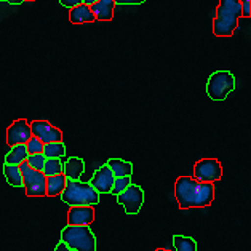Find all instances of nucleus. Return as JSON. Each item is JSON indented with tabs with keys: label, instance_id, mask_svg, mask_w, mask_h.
<instances>
[{
	"label": "nucleus",
	"instance_id": "1",
	"mask_svg": "<svg viewBox=\"0 0 251 251\" xmlns=\"http://www.w3.org/2000/svg\"><path fill=\"white\" fill-rule=\"evenodd\" d=\"M175 197L181 210L205 208L214 200L213 182H200L194 177L179 176L175 182Z\"/></svg>",
	"mask_w": 251,
	"mask_h": 251
},
{
	"label": "nucleus",
	"instance_id": "2",
	"mask_svg": "<svg viewBox=\"0 0 251 251\" xmlns=\"http://www.w3.org/2000/svg\"><path fill=\"white\" fill-rule=\"evenodd\" d=\"M242 18L240 0H219L216 16L213 20V32L216 37H232Z\"/></svg>",
	"mask_w": 251,
	"mask_h": 251
},
{
	"label": "nucleus",
	"instance_id": "3",
	"mask_svg": "<svg viewBox=\"0 0 251 251\" xmlns=\"http://www.w3.org/2000/svg\"><path fill=\"white\" fill-rule=\"evenodd\" d=\"M59 195L69 206H96L100 203V192H96L90 182L66 179V186Z\"/></svg>",
	"mask_w": 251,
	"mask_h": 251
},
{
	"label": "nucleus",
	"instance_id": "4",
	"mask_svg": "<svg viewBox=\"0 0 251 251\" xmlns=\"http://www.w3.org/2000/svg\"><path fill=\"white\" fill-rule=\"evenodd\" d=\"M61 242L75 251H96V237L88 226H69L61 232Z\"/></svg>",
	"mask_w": 251,
	"mask_h": 251
},
{
	"label": "nucleus",
	"instance_id": "5",
	"mask_svg": "<svg viewBox=\"0 0 251 251\" xmlns=\"http://www.w3.org/2000/svg\"><path fill=\"white\" fill-rule=\"evenodd\" d=\"M234 90L235 78L229 71H218L208 78L206 93L213 101H224Z\"/></svg>",
	"mask_w": 251,
	"mask_h": 251
},
{
	"label": "nucleus",
	"instance_id": "6",
	"mask_svg": "<svg viewBox=\"0 0 251 251\" xmlns=\"http://www.w3.org/2000/svg\"><path fill=\"white\" fill-rule=\"evenodd\" d=\"M18 167H20L23 175V187L26 189V194L29 197H44V195H47V176L42 171L30 168L26 160L21 162Z\"/></svg>",
	"mask_w": 251,
	"mask_h": 251
},
{
	"label": "nucleus",
	"instance_id": "7",
	"mask_svg": "<svg viewBox=\"0 0 251 251\" xmlns=\"http://www.w3.org/2000/svg\"><path fill=\"white\" fill-rule=\"evenodd\" d=\"M223 177V167L216 158H201L194 165V179L200 182H216Z\"/></svg>",
	"mask_w": 251,
	"mask_h": 251
},
{
	"label": "nucleus",
	"instance_id": "8",
	"mask_svg": "<svg viewBox=\"0 0 251 251\" xmlns=\"http://www.w3.org/2000/svg\"><path fill=\"white\" fill-rule=\"evenodd\" d=\"M117 201L124 206L126 214H138L144 203V192L139 186L131 182L125 191H122L117 195Z\"/></svg>",
	"mask_w": 251,
	"mask_h": 251
},
{
	"label": "nucleus",
	"instance_id": "9",
	"mask_svg": "<svg viewBox=\"0 0 251 251\" xmlns=\"http://www.w3.org/2000/svg\"><path fill=\"white\" fill-rule=\"evenodd\" d=\"M30 125V133L32 136L39 138L42 143H53V141H63V133L59 128L53 126L50 122L47 120H34Z\"/></svg>",
	"mask_w": 251,
	"mask_h": 251
},
{
	"label": "nucleus",
	"instance_id": "10",
	"mask_svg": "<svg viewBox=\"0 0 251 251\" xmlns=\"http://www.w3.org/2000/svg\"><path fill=\"white\" fill-rule=\"evenodd\" d=\"M30 136H32V133H30L29 122L26 119H18L7 130V144L10 148L16 144H26Z\"/></svg>",
	"mask_w": 251,
	"mask_h": 251
},
{
	"label": "nucleus",
	"instance_id": "11",
	"mask_svg": "<svg viewBox=\"0 0 251 251\" xmlns=\"http://www.w3.org/2000/svg\"><path fill=\"white\" fill-rule=\"evenodd\" d=\"M114 179H115V177L112 175L111 168H109L107 165H102L101 168H98L95 171V175H93V177H91L90 184H91V187H93L96 192L109 194V192H111V189H112Z\"/></svg>",
	"mask_w": 251,
	"mask_h": 251
},
{
	"label": "nucleus",
	"instance_id": "12",
	"mask_svg": "<svg viewBox=\"0 0 251 251\" xmlns=\"http://www.w3.org/2000/svg\"><path fill=\"white\" fill-rule=\"evenodd\" d=\"M95 221V206H71L67 211L69 226H90Z\"/></svg>",
	"mask_w": 251,
	"mask_h": 251
},
{
	"label": "nucleus",
	"instance_id": "13",
	"mask_svg": "<svg viewBox=\"0 0 251 251\" xmlns=\"http://www.w3.org/2000/svg\"><path fill=\"white\" fill-rule=\"evenodd\" d=\"M115 5H117L115 0H98L90 8L93 11L96 21H111L114 18Z\"/></svg>",
	"mask_w": 251,
	"mask_h": 251
},
{
	"label": "nucleus",
	"instance_id": "14",
	"mask_svg": "<svg viewBox=\"0 0 251 251\" xmlns=\"http://www.w3.org/2000/svg\"><path fill=\"white\" fill-rule=\"evenodd\" d=\"M83 171H85V162L78 157L67 158L66 163L63 165V175L66 176V179L80 181Z\"/></svg>",
	"mask_w": 251,
	"mask_h": 251
},
{
	"label": "nucleus",
	"instance_id": "15",
	"mask_svg": "<svg viewBox=\"0 0 251 251\" xmlns=\"http://www.w3.org/2000/svg\"><path fill=\"white\" fill-rule=\"evenodd\" d=\"M69 21L72 24H83V23H93L96 21V18L88 5L80 3L74 8H69Z\"/></svg>",
	"mask_w": 251,
	"mask_h": 251
},
{
	"label": "nucleus",
	"instance_id": "16",
	"mask_svg": "<svg viewBox=\"0 0 251 251\" xmlns=\"http://www.w3.org/2000/svg\"><path fill=\"white\" fill-rule=\"evenodd\" d=\"M66 186V176L63 173L54 175V176H47L45 179V187H47V195L48 197H56Z\"/></svg>",
	"mask_w": 251,
	"mask_h": 251
},
{
	"label": "nucleus",
	"instance_id": "17",
	"mask_svg": "<svg viewBox=\"0 0 251 251\" xmlns=\"http://www.w3.org/2000/svg\"><path fill=\"white\" fill-rule=\"evenodd\" d=\"M107 167L111 168L114 177L131 176L133 175V165L130 162L120 160V158H111V160L107 162Z\"/></svg>",
	"mask_w": 251,
	"mask_h": 251
},
{
	"label": "nucleus",
	"instance_id": "18",
	"mask_svg": "<svg viewBox=\"0 0 251 251\" xmlns=\"http://www.w3.org/2000/svg\"><path fill=\"white\" fill-rule=\"evenodd\" d=\"M27 149H26V144H16V146H11V151L5 157V163L8 165H20L21 162H24L27 158Z\"/></svg>",
	"mask_w": 251,
	"mask_h": 251
},
{
	"label": "nucleus",
	"instance_id": "19",
	"mask_svg": "<svg viewBox=\"0 0 251 251\" xmlns=\"http://www.w3.org/2000/svg\"><path fill=\"white\" fill-rule=\"evenodd\" d=\"M3 175L7 177V182L13 187H23V175L18 165H8L5 163L3 167Z\"/></svg>",
	"mask_w": 251,
	"mask_h": 251
},
{
	"label": "nucleus",
	"instance_id": "20",
	"mask_svg": "<svg viewBox=\"0 0 251 251\" xmlns=\"http://www.w3.org/2000/svg\"><path fill=\"white\" fill-rule=\"evenodd\" d=\"M42 154L45 155V158H63L66 155V146L63 144V141L47 143V144H44Z\"/></svg>",
	"mask_w": 251,
	"mask_h": 251
},
{
	"label": "nucleus",
	"instance_id": "21",
	"mask_svg": "<svg viewBox=\"0 0 251 251\" xmlns=\"http://www.w3.org/2000/svg\"><path fill=\"white\" fill-rule=\"evenodd\" d=\"M173 247L175 251H197V242L186 235H175Z\"/></svg>",
	"mask_w": 251,
	"mask_h": 251
},
{
	"label": "nucleus",
	"instance_id": "22",
	"mask_svg": "<svg viewBox=\"0 0 251 251\" xmlns=\"http://www.w3.org/2000/svg\"><path fill=\"white\" fill-rule=\"evenodd\" d=\"M42 173L45 176H54L63 173V162H61V158H45Z\"/></svg>",
	"mask_w": 251,
	"mask_h": 251
},
{
	"label": "nucleus",
	"instance_id": "23",
	"mask_svg": "<svg viewBox=\"0 0 251 251\" xmlns=\"http://www.w3.org/2000/svg\"><path fill=\"white\" fill-rule=\"evenodd\" d=\"M131 184V176H122V177H115L114 179V184H112V189L111 192L114 195H119L122 191H125V189Z\"/></svg>",
	"mask_w": 251,
	"mask_h": 251
},
{
	"label": "nucleus",
	"instance_id": "24",
	"mask_svg": "<svg viewBox=\"0 0 251 251\" xmlns=\"http://www.w3.org/2000/svg\"><path fill=\"white\" fill-rule=\"evenodd\" d=\"M26 149H27V154L32 155V154H42V149H44V143L35 138V136H30L29 141L26 143Z\"/></svg>",
	"mask_w": 251,
	"mask_h": 251
},
{
	"label": "nucleus",
	"instance_id": "25",
	"mask_svg": "<svg viewBox=\"0 0 251 251\" xmlns=\"http://www.w3.org/2000/svg\"><path fill=\"white\" fill-rule=\"evenodd\" d=\"M26 162L29 163V167H30V168L42 171V168H44V163H45V155H44V154H32V155H27Z\"/></svg>",
	"mask_w": 251,
	"mask_h": 251
},
{
	"label": "nucleus",
	"instance_id": "26",
	"mask_svg": "<svg viewBox=\"0 0 251 251\" xmlns=\"http://www.w3.org/2000/svg\"><path fill=\"white\" fill-rule=\"evenodd\" d=\"M240 8H242V16L250 18L251 16V0H240Z\"/></svg>",
	"mask_w": 251,
	"mask_h": 251
},
{
	"label": "nucleus",
	"instance_id": "27",
	"mask_svg": "<svg viewBox=\"0 0 251 251\" xmlns=\"http://www.w3.org/2000/svg\"><path fill=\"white\" fill-rule=\"evenodd\" d=\"M59 3L63 5V7H66V8H74V7H77V5H80L83 2H82V0H59Z\"/></svg>",
	"mask_w": 251,
	"mask_h": 251
},
{
	"label": "nucleus",
	"instance_id": "28",
	"mask_svg": "<svg viewBox=\"0 0 251 251\" xmlns=\"http://www.w3.org/2000/svg\"><path fill=\"white\" fill-rule=\"evenodd\" d=\"M146 0H115V3H119V5H141Z\"/></svg>",
	"mask_w": 251,
	"mask_h": 251
},
{
	"label": "nucleus",
	"instance_id": "29",
	"mask_svg": "<svg viewBox=\"0 0 251 251\" xmlns=\"http://www.w3.org/2000/svg\"><path fill=\"white\" fill-rule=\"evenodd\" d=\"M54 251H75L74 248H71V247H67V245L64 242H59L56 245V248H54Z\"/></svg>",
	"mask_w": 251,
	"mask_h": 251
},
{
	"label": "nucleus",
	"instance_id": "30",
	"mask_svg": "<svg viewBox=\"0 0 251 251\" xmlns=\"http://www.w3.org/2000/svg\"><path fill=\"white\" fill-rule=\"evenodd\" d=\"M3 2H8V3H11V5H21L24 0H3Z\"/></svg>",
	"mask_w": 251,
	"mask_h": 251
},
{
	"label": "nucleus",
	"instance_id": "31",
	"mask_svg": "<svg viewBox=\"0 0 251 251\" xmlns=\"http://www.w3.org/2000/svg\"><path fill=\"white\" fill-rule=\"evenodd\" d=\"M82 2H83L85 5H88V7H91V5H93V3H96L98 0H82Z\"/></svg>",
	"mask_w": 251,
	"mask_h": 251
},
{
	"label": "nucleus",
	"instance_id": "32",
	"mask_svg": "<svg viewBox=\"0 0 251 251\" xmlns=\"http://www.w3.org/2000/svg\"><path fill=\"white\" fill-rule=\"evenodd\" d=\"M155 251H168V250H165V248H157Z\"/></svg>",
	"mask_w": 251,
	"mask_h": 251
},
{
	"label": "nucleus",
	"instance_id": "33",
	"mask_svg": "<svg viewBox=\"0 0 251 251\" xmlns=\"http://www.w3.org/2000/svg\"><path fill=\"white\" fill-rule=\"evenodd\" d=\"M24 2H35V0H24Z\"/></svg>",
	"mask_w": 251,
	"mask_h": 251
}]
</instances>
